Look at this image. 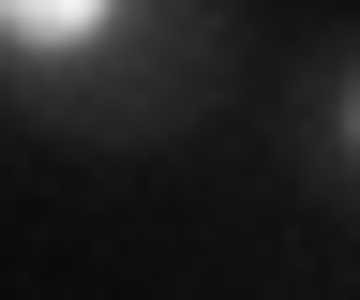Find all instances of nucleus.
I'll return each mask as SVG.
<instances>
[{
    "instance_id": "f03ea898",
    "label": "nucleus",
    "mask_w": 360,
    "mask_h": 300,
    "mask_svg": "<svg viewBox=\"0 0 360 300\" xmlns=\"http://www.w3.org/2000/svg\"><path fill=\"white\" fill-rule=\"evenodd\" d=\"M345 150H360V75H345Z\"/></svg>"
},
{
    "instance_id": "f257e3e1",
    "label": "nucleus",
    "mask_w": 360,
    "mask_h": 300,
    "mask_svg": "<svg viewBox=\"0 0 360 300\" xmlns=\"http://www.w3.org/2000/svg\"><path fill=\"white\" fill-rule=\"evenodd\" d=\"M120 15H135V0H0V46H15V60H90Z\"/></svg>"
}]
</instances>
